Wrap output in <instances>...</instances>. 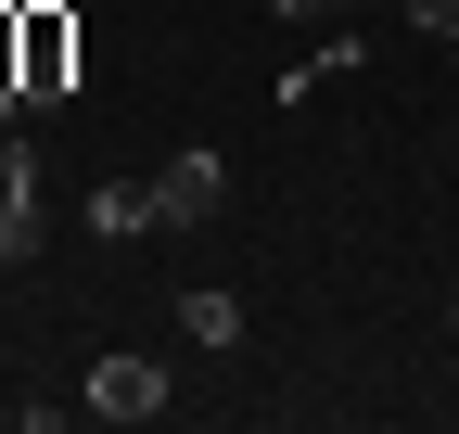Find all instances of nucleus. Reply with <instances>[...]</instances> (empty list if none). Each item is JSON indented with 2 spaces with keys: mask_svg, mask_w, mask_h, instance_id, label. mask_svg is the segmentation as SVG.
<instances>
[{
  "mask_svg": "<svg viewBox=\"0 0 459 434\" xmlns=\"http://www.w3.org/2000/svg\"><path fill=\"white\" fill-rule=\"evenodd\" d=\"M13 102H77V13L13 0Z\"/></svg>",
  "mask_w": 459,
  "mask_h": 434,
  "instance_id": "f257e3e1",
  "label": "nucleus"
},
{
  "mask_svg": "<svg viewBox=\"0 0 459 434\" xmlns=\"http://www.w3.org/2000/svg\"><path fill=\"white\" fill-rule=\"evenodd\" d=\"M77 409H90V421H153V409H166V370H153V358H102L90 384H77Z\"/></svg>",
  "mask_w": 459,
  "mask_h": 434,
  "instance_id": "f03ea898",
  "label": "nucleus"
},
{
  "mask_svg": "<svg viewBox=\"0 0 459 434\" xmlns=\"http://www.w3.org/2000/svg\"><path fill=\"white\" fill-rule=\"evenodd\" d=\"M153 204H166V230H204V217L230 204V167H217V153L192 141V153H179V167H166V179H153Z\"/></svg>",
  "mask_w": 459,
  "mask_h": 434,
  "instance_id": "7ed1b4c3",
  "label": "nucleus"
},
{
  "mask_svg": "<svg viewBox=\"0 0 459 434\" xmlns=\"http://www.w3.org/2000/svg\"><path fill=\"white\" fill-rule=\"evenodd\" d=\"M153 217H166V204H153V179H102V192H90V230H102V243H141Z\"/></svg>",
  "mask_w": 459,
  "mask_h": 434,
  "instance_id": "20e7f679",
  "label": "nucleus"
},
{
  "mask_svg": "<svg viewBox=\"0 0 459 434\" xmlns=\"http://www.w3.org/2000/svg\"><path fill=\"white\" fill-rule=\"evenodd\" d=\"M179 333H192V345H243V294L192 282V294H179Z\"/></svg>",
  "mask_w": 459,
  "mask_h": 434,
  "instance_id": "39448f33",
  "label": "nucleus"
},
{
  "mask_svg": "<svg viewBox=\"0 0 459 434\" xmlns=\"http://www.w3.org/2000/svg\"><path fill=\"white\" fill-rule=\"evenodd\" d=\"M409 26L421 39H459V0H409Z\"/></svg>",
  "mask_w": 459,
  "mask_h": 434,
  "instance_id": "423d86ee",
  "label": "nucleus"
},
{
  "mask_svg": "<svg viewBox=\"0 0 459 434\" xmlns=\"http://www.w3.org/2000/svg\"><path fill=\"white\" fill-rule=\"evenodd\" d=\"M268 13H281V26H307V13H332V0H268Z\"/></svg>",
  "mask_w": 459,
  "mask_h": 434,
  "instance_id": "0eeeda50",
  "label": "nucleus"
},
{
  "mask_svg": "<svg viewBox=\"0 0 459 434\" xmlns=\"http://www.w3.org/2000/svg\"><path fill=\"white\" fill-rule=\"evenodd\" d=\"M13 116H26V102H13V90H0V153H13Z\"/></svg>",
  "mask_w": 459,
  "mask_h": 434,
  "instance_id": "6e6552de",
  "label": "nucleus"
},
{
  "mask_svg": "<svg viewBox=\"0 0 459 434\" xmlns=\"http://www.w3.org/2000/svg\"><path fill=\"white\" fill-rule=\"evenodd\" d=\"M446 333H459V307H446Z\"/></svg>",
  "mask_w": 459,
  "mask_h": 434,
  "instance_id": "1a4fd4ad",
  "label": "nucleus"
}]
</instances>
